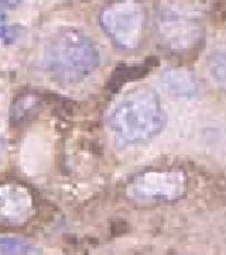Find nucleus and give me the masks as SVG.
<instances>
[{"instance_id":"f8f14e48","label":"nucleus","mask_w":226,"mask_h":255,"mask_svg":"<svg viewBox=\"0 0 226 255\" xmlns=\"http://www.w3.org/2000/svg\"><path fill=\"white\" fill-rule=\"evenodd\" d=\"M23 0H0V10L17 7Z\"/></svg>"},{"instance_id":"1a4fd4ad","label":"nucleus","mask_w":226,"mask_h":255,"mask_svg":"<svg viewBox=\"0 0 226 255\" xmlns=\"http://www.w3.org/2000/svg\"><path fill=\"white\" fill-rule=\"evenodd\" d=\"M207 66L212 81L226 91V51H215L211 54Z\"/></svg>"},{"instance_id":"0eeeda50","label":"nucleus","mask_w":226,"mask_h":255,"mask_svg":"<svg viewBox=\"0 0 226 255\" xmlns=\"http://www.w3.org/2000/svg\"><path fill=\"white\" fill-rule=\"evenodd\" d=\"M161 83L171 96L180 99H194L201 92L198 78L184 68L166 69L161 74Z\"/></svg>"},{"instance_id":"9d476101","label":"nucleus","mask_w":226,"mask_h":255,"mask_svg":"<svg viewBox=\"0 0 226 255\" xmlns=\"http://www.w3.org/2000/svg\"><path fill=\"white\" fill-rule=\"evenodd\" d=\"M37 107V100L33 96H24L16 100V103L13 105V112H11V120L14 123H21L27 116L31 115L35 112Z\"/></svg>"},{"instance_id":"39448f33","label":"nucleus","mask_w":226,"mask_h":255,"mask_svg":"<svg viewBox=\"0 0 226 255\" xmlns=\"http://www.w3.org/2000/svg\"><path fill=\"white\" fill-rule=\"evenodd\" d=\"M188 181L176 169H149L134 175L126 185V196L136 205L174 203L184 198Z\"/></svg>"},{"instance_id":"6e6552de","label":"nucleus","mask_w":226,"mask_h":255,"mask_svg":"<svg viewBox=\"0 0 226 255\" xmlns=\"http://www.w3.org/2000/svg\"><path fill=\"white\" fill-rule=\"evenodd\" d=\"M0 255H41V251L27 240L6 237L0 239Z\"/></svg>"},{"instance_id":"f03ea898","label":"nucleus","mask_w":226,"mask_h":255,"mask_svg":"<svg viewBox=\"0 0 226 255\" xmlns=\"http://www.w3.org/2000/svg\"><path fill=\"white\" fill-rule=\"evenodd\" d=\"M156 37L163 50L188 55L205 37V13L200 0H160L154 16Z\"/></svg>"},{"instance_id":"20e7f679","label":"nucleus","mask_w":226,"mask_h":255,"mask_svg":"<svg viewBox=\"0 0 226 255\" xmlns=\"http://www.w3.org/2000/svg\"><path fill=\"white\" fill-rule=\"evenodd\" d=\"M99 24L117 48L134 51L144 37L146 10L139 0H113L101 10Z\"/></svg>"},{"instance_id":"f257e3e1","label":"nucleus","mask_w":226,"mask_h":255,"mask_svg":"<svg viewBox=\"0 0 226 255\" xmlns=\"http://www.w3.org/2000/svg\"><path fill=\"white\" fill-rule=\"evenodd\" d=\"M167 122L159 95L142 88L130 92L112 109L108 126L122 145H137L156 138Z\"/></svg>"},{"instance_id":"423d86ee","label":"nucleus","mask_w":226,"mask_h":255,"mask_svg":"<svg viewBox=\"0 0 226 255\" xmlns=\"http://www.w3.org/2000/svg\"><path fill=\"white\" fill-rule=\"evenodd\" d=\"M34 210L31 192L21 183H0V224L7 227L23 226Z\"/></svg>"},{"instance_id":"7ed1b4c3","label":"nucleus","mask_w":226,"mask_h":255,"mask_svg":"<svg viewBox=\"0 0 226 255\" xmlns=\"http://www.w3.org/2000/svg\"><path fill=\"white\" fill-rule=\"evenodd\" d=\"M42 62L55 81L75 85L99 66L101 55L91 37L76 28H64L48 40Z\"/></svg>"},{"instance_id":"9b49d317","label":"nucleus","mask_w":226,"mask_h":255,"mask_svg":"<svg viewBox=\"0 0 226 255\" xmlns=\"http://www.w3.org/2000/svg\"><path fill=\"white\" fill-rule=\"evenodd\" d=\"M18 33L20 28L14 25H8L4 10H0V41L4 44H11L13 41H16Z\"/></svg>"}]
</instances>
